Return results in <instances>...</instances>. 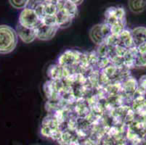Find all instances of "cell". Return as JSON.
I'll use <instances>...</instances> for the list:
<instances>
[{"mask_svg":"<svg viewBox=\"0 0 146 145\" xmlns=\"http://www.w3.org/2000/svg\"><path fill=\"white\" fill-rule=\"evenodd\" d=\"M137 49V58L135 68H146V43L136 46Z\"/></svg>","mask_w":146,"mask_h":145,"instance_id":"9a60e30c","label":"cell"},{"mask_svg":"<svg viewBox=\"0 0 146 145\" xmlns=\"http://www.w3.org/2000/svg\"><path fill=\"white\" fill-rule=\"evenodd\" d=\"M55 17H56L57 26L59 28H68L71 24L73 20L63 10H58V13Z\"/></svg>","mask_w":146,"mask_h":145,"instance_id":"5bb4252c","label":"cell"},{"mask_svg":"<svg viewBox=\"0 0 146 145\" xmlns=\"http://www.w3.org/2000/svg\"><path fill=\"white\" fill-rule=\"evenodd\" d=\"M56 5L58 10H63L69 17L74 19L78 12L77 5L71 1H56Z\"/></svg>","mask_w":146,"mask_h":145,"instance_id":"7c38bea8","label":"cell"},{"mask_svg":"<svg viewBox=\"0 0 146 145\" xmlns=\"http://www.w3.org/2000/svg\"><path fill=\"white\" fill-rule=\"evenodd\" d=\"M66 71V68L60 65L58 66H52L49 69V75L52 79H60L63 76H64V73Z\"/></svg>","mask_w":146,"mask_h":145,"instance_id":"e0dca14e","label":"cell"},{"mask_svg":"<svg viewBox=\"0 0 146 145\" xmlns=\"http://www.w3.org/2000/svg\"><path fill=\"white\" fill-rule=\"evenodd\" d=\"M9 2L13 6V7L18 10H20V9L24 10L29 4V1L28 0H10Z\"/></svg>","mask_w":146,"mask_h":145,"instance_id":"d6986e66","label":"cell"},{"mask_svg":"<svg viewBox=\"0 0 146 145\" xmlns=\"http://www.w3.org/2000/svg\"><path fill=\"white\" fill-rule=\"evenodd\" d=\"M132 110L137 116H146V98L143 96H137L132 101Z\"/></svg>","mask_w":146,"mask_h":145,"instance_id":"30bf717a","label":"cell"},{"mask_svg":"<svg viewBox=\"0 0 146 145\" xmlns=\"http://www.w3.org/2000/svg\"><path fill=\"white\" fill-rule=\"evenodd\" d=\"M72 1H73V2H74L76 5H77V6L78 5H81V4L83 2V1H82V0H81V1H74V0H72Z\"/></svg>","mask_w":146,"mask_h":145,"instance_id":"ffe728a7","label":"cell"},{"mask_svg":"<svg viewBox=\"0 0 146 145\" xmlns=\"http://www.w3.org/2000/svg\"><path fill=\"white\" fill-rule=\"evenodd\" d=\"M16 30L7 25H0V54L12 52L18 44Z\"/></svg>","mask_w":146,"mask_h":145,"instance_id":"3957f363","label":"cell"},{"mask_svg":"<svg viewBox=\"0 0 146 145\" xmlns=\"http://www.w3.org/2000/svg\"><path fill=\"white\" fill-rule=\"evenodd\" d=\"M146 95V75H143L137 81V90L135 97Z\"/></svg>","mask_w":146,"mask_h":145,"instance_id":"ac0fdd59","label":"cell"},{"mask_svg":"<svg viewBox=\"0 0 146 145\" xmlns=\"http://www.w3.org/2000/svg\"><path fill=\"white\" fill-rule=\"evenodd\" d=\"M105 23L110 26L111 34L118 35L125 29L127 25L124 7H111L105 12Z\"/></svg>","mask_w":146,"mask_h":145,"instance_id":"6da1fadb","label":"cell"},{"mask_svg":"<svg viewBox=\"0 0 146 145\" xmlns=\"http://www.w3.org/2000/svg\"><path fill=\"white\" fill-rule=\"evenodd\" d=\"M130 145H133V144H130Z\"/></svg>","mask_w":146,"mask_h":145,"instance_id":"603a6c76","label":"cell"},{"mask_svg":"<svg viewBox=\"0 0 146 145\" xmlns=\"http://www.w3.org/2000/svg\"><path fill=\"white\" fill-rule=\"evenodd\" d=\"M132 35L135 42V46H137L142 44L146 43V28L137 27L132 29Z\"/></svg>","mask_w":146,"mask_h":145,"instance_id":"4fadbf2b","label":"cell"},{"mask_svg":"<svg viewBox=\"0 0 146 145\" xmlns=\"http://www.w3.org/2000/svg\"><path fill=\"white\" fill-rule=\"evenodd\" d=\"M77 53L78 52H74L71 50L66 51L58 59V63H59L58 65L65 68L72 66L73 64L76 62V61L80 60L81 54H77Z\"/></svg>","mask_w":146,"mask_h":145,"instance_id":"ba28073f","label":"cell"},{"mask_svg":"<svg viewBox=\"0 0 146 145\" xmlns=\"http://www.w3.org/2000/svg\"><path fill=\"white\" fill-rule=\"evenodd\" d=\"M126 137L130 144L135 145L146 139V116H137L127 126Z\"/></svg>","mask_w":146,"mask_h":145,"instance_id":"7a4b0ae2","label":"cell"},{"mask_svg":"<svg viewBox=\"0 0 146 145\" xmlns=\"http://www.w3.org/2000/svg\"><path fill=\"white\" fill-rule=\"evenodd\" d=\"M118 46H121L129 50L135 46L133 38H132V31L127 29H124L121 34H118Z\"/></svg>","mask_w":146,"mask_h":145,"instance_id":"8fae6325","label":"cell"},{"mask_svg":"<svg viewBox=\"0 0 146 145\" xmlns=\"http://www.w3.org/2000/svg\"><path fill=\"white\" fill-rule=\"evenodd\" d=\"M34 145H39V144H34Z\"/></svg>","mask_w":146,"mask_h":145,"instance_id":"7402d4cb","label":"cell"},{"mask_svg":"<svg viewBox=\"0 0 146 145\" xmlns=\"http://www.w3.org/2000/svg\"><path fill=\"white\" fill-rule=\"evenodd\" d=\"M40 18L36 12L31 7H26L21 11L18 23L27 28L35 29L41 23Z\"/></svg>","mask_w":146,"mask_h":145,"instance_id":"5b68a950","label":"cell"},{"mask_svg":"<svg viewBox=\"0 0 146 145\" xmlns=\"http://www.w3.org/2000/svg\"><path fill=\"white\" fill-rule=\"evenodd\" d=\"M111 35V28L105 23L97 24L92 26L90 30V38L93 43L98 46L106 43V40Z\"/></svg>","mask_w":146,"mask_h":145,"instance_id":"277c9868","label":"cell"},{"mask_svg":"<svg viewBox=\"0 0 146 145\" xmlns=\"http://www.w3.org/2000/svg\"><path fill=\"white\" fill-rule=\"evenodd\" d=\"M128 6L130 11L135 14L143 13L146 7V1L144 0H131L128 2Z\"/></svg>","mask_w":146,"mask_h":145,"instance_id":"2e32d148","label":"cell"},{"mask_svg":"<svg viewBox=\"0 0 146 145\" xmlns=\"http://www.w3.org/2000/svg\"><path fill=\"white\" fill-rule=\"evenodd\" d=\"M59 29L58 26H47L41 23L35 28L36 38L42 41H48L55 36Z\"/></svg>","mask_w":146,"mask_h":145,"instance_id":"8992f818","label":"cell"},{"mask_svg":"<svg viewBox=\"0 0 146 145\" xmlns=\"http://www.w3.org/2000/svg\"><path fill=\"white\" fill-rule=\"evenodd\" d=\"M122 89L126 97L132 101L137 90V81L129 75L124 80Z\"/></svg>","mask_w":146,"mask_h":145,"instance_id":"52a82bcc","label":"cell"},{"mask_svg":"<svg viewBox=\"0 0 146 145\" xmlns=\"http://www.w3.org/2000/svg\"><path fill=\"white\" fill-rule=\"evenodd\" d=\"M135 145H146V139L145 140L141 141V142H139V143L137 144H135Z\"/></svg>","mask_w":146,"mask_h":145,"instance_id":"44dd1931","label":"cell"},{"mask_svg":"<svg viewBox=\"0 0 146 145\" xmlns=\"http://www.w3.org/2000/svg\"><path fill=\"white\" fill-rule=\"evenodd\" d=\"M16 33L18 36L26 44H30L36 38V34L35 29L25 28L19 23L16 26Z\"/></svg>","mask_w":146,"mask_h":145,"instance_id":"9c48e42d","label":"cell"}]
</instances>
